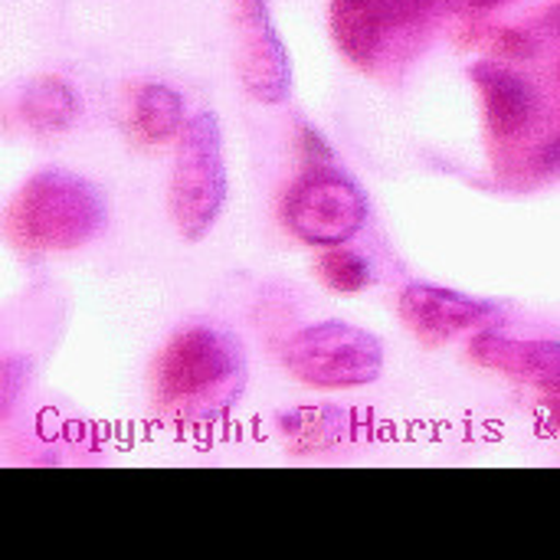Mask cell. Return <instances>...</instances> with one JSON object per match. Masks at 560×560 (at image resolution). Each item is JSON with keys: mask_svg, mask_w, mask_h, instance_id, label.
<instances>
[{"mask_svg": "<svg viewBox=\"0 0 560 560\" xmlns=\"http://www.w3.org/2000/svg\"><path fill=\"white\" fill-rule=\"evenodd\" d=\"M243 341L223 325H184L154 358L151 400L177 427H210L240 407L246 390Z\"/></svg>", "mask_w": 560, "mask_h": 560, "instance_id": "obj_1", "label": "cell"}, {"mask_svg": "<svg viewBox=\"0 0 560 560\" xmlns=\"http://www.w3.org/2000/svg\"><path fill=\"white\" fill-rule=\"evenodd\" d=\"M400 322L423 345H446L459 335H476L499 318V305L436 282H410L397 299Z\"/></svg>", "mask_w": 560, "mask_h": 560, "instance_id": "obj_8", "label": "cell"}, {"mask_svg": "<svg viewBox=\"0 0 560 560\" xmlns=\"http://www.w3.org/2000/svg\"><path fill=\"white\" fill-rule=\"evenodd\" d=\"M535 164H538L541 171H558L560 167V135L558 138H548V141L538 148V154H535Z\"/></svg>", "mask_w": 560, "mask_h": 560, "instance_id": "obj_16", "label": "cell"}, {"mask_svg": "<svg viewBox=\"0 0 560 560\" xmlns=\"http://www.w3.org/2000/svg\"><path fill=\"white\" fill-rule=\"evenodd\" d=\"M108 226L102 190L75 171L39 167L13 194L7 207V236L33 256L69 253L89 246Z\"/></svg>", "mask_w": 560, "mask_h": 560, "instance_id": "obj_2", "label": "cell"}, {"mask_svg": "<svg viewBox=\"0 0 560 560\" xmlns=\"http://www.w3.org/2000/svg\"><path fill=\"white\" fill-rule=\"evenodd\" d=\"M469 7L476 10H492V7H505V3H515V0H466Z\"/></svg>", "mask_w": 560, "mask_h": 560, "instance_id": "obj_18", "label": "cell"}, {"mask_svg": "<svg viewBox=\"0 0 560 560\" xmlns=\"http://www.w3.org/2000/svg\"><path fill=\"white\" fill-rule=\"evenodd\" d=\"M315 272L318 279L338 292V295H361L374 285V266L364 253L351 249V246H331L322 249L315 259Z\"/></svg>", "mask_w": 560, "mask_h": 560, "instance_id": "obj_13", "label": "cell"}, {"mask_svg": "<svg viewBox=\"0 0 560 560\" xmlns=\"http://www.w3.org/2000/svg\"><path fill=\"white\" fill-rule=\"evenodd\" d=\"M187 118L184 95L167 82H144L131 95V131L141 144L177 141Z\"/></svg>", "mask_w": 560, "mask_h": 560, "instance_id": "obj_12", "label": "cell"}, {"mask_svg": "<svg viewBox=\"0 0 560 560\" xmlns=\"http://www.w3.org/2000/svg\"><path fill=\"white\" fill-rule=\"evenodd\" d=\"M469 79L479 89L486 125L495 138H515L532 125L538 112V92L518 69L499 59H479L469 66Z\"/></svg>", "mask_w": 560, "mask_h": 560, "instance_id": "obj_10", "label": "cell"}, {"mask_svg": "<svg viewBox=\"0 0 560 560\" xmlns=\"http://www.w3.org/2000/svg\"><path fill=\"white\" fill-rule=\"evenodd\" d=\"M541 26H545V36L560 39V3L558 7H548V13L541 16Z\"/></svg>", "mask_w": 560, "mask_h": 560, "instance_id": "obj_17", "label": "cell"}, {"mask_svg": "<svg viewBox=\"0 0 560 560\" xmlns=\"http://www.w3.org/2000/svg\"><path fill=\"white\" fill-rule=\"evenodd\" d=\"M443 10V0H331L328 26L335 46L358 69L377 66L394 33H404Z\"/></svg>", "mask_w": 560, "mask_h": 560, "instance_id": "obj_6", "label": "cell"}, {"mask_svg": "<svg viewBox=\"0 0 560 560\" xmlns=\"http://www.w3.org/2000/svg\"><path fill=\"white\" fill-rule=\"evenodd\" d=\"M236 75L243 92L259 105H282L292 95V56L279 26L272 23L269 3L236 0Z\"/></svg>", "mask_w": 560, "mask_h": 560, "instance_id": "obj_7", "label": "cell"}, {"mask_svg": "<svg viewBox=\"0 0 560 560\" xmlns=\"http://www.w3.org/2000/svg\"><path fill=\"white\" fill-rule=\"evenodd\" d=\"M450 3H453V0H443V7H450Z\"/></svg>", "mask_w": 560, "mask_h": 560, "instance_id": "obj_19", "label": "cell"}, {"mask_svg": "<svg viewBox=\"0 0 560 560\" xmlns=\"http://www.w3.org/2000/svg\"><path fill=\"white\" fill-rule=\"evenodd\" d=\"M16 112L36 135H62L82 118V98L72 82L59 75H36L20 89Z\"/></svg>", "mask_w": 560, "mask_h": 560, "instance_id": "obj_11", "label": "cell"}, {"mask_svg": "<svg viewBox=\"0 0 560 560\" xmlns=\"http://www.w3.org/2000/svg\"><path fill=\"white\" fill-rule=\"evenodd\" d=\"M230 200L223 125L217 112H194L174 141L167 177V217L184 243H203Z\"/></svg>", "mask_w": 560, "mask_h": 560, "instance_id": "obj_3", "label": "cell"}, {"mask_svg": "<svg viewBox=\"0 0 560 560\" xmlns=\"http://www.w3.org/2000/svg\"><path fill=\"white\" fill-rule=\"evenodd\" d=\"M279 361L302 387L361 390L384 374V341L345 318H325L292 331L282 341Z\"/></svg>", "mask_w": 560, "mask_h": 560, "instance_id": "obj_4", "label": "cell"}, {"mask_svg": "<svg viewBox=\"0 0 560 560\" xmlns=\"http://www.w3.org/2000/svg\"><path fill=\"white\" fill-rule=\"evenodd\" d=\"M368 220V194L335 164H308L282 194L285 230L312 249L348 246L364 233Z\"/></svg>", "mask_w": 560, "mask_h": 560, "instance_id": "obj_5", "label": "cell"}, {"mask_svg": "<svg viewBox=\"0 0 560 560\" xmlns=\"http://www.w3.org/2000/svg\"><path fill=\"white\" fill-rule=\"evenodd\" d=\"M262 3H269V0H262Z\"/></svg>", "mask_w": 560, "mask_h": 560, "instance_id": "obj_20", "label": "cell"}, {"mask_svg": "<svg viewBox=\"0 0 560 560\" xmlns=\"http://www.w3.org/2000/svg\"><path fill=\"white\" fill-rule=\"evenodd\" d=\"M469 358L486 371H499V374L532 384L551 397L560 394V341L555 338L518 341L489 325L472 335Z\"/></svg>", "mask_w": 560, "mask_h": 560, "instance_id": "obj_9", "label": "cell"}, {"mask_svg": "<svg viewBox=\"0 0 560 560\" xmlns=\"http://www.w3.org/2000/svg\"><path fill=\"white\" fill-rule=\"evenodd\" d=\"M30 381V364L16 354H7L3 364H0V400H3V417L16 407L20 400V390L26 387Z\"/></svg>", "mask_w": 560, "mask_h": 560, "instance_id": "obj_14", "label": "cell"}, {"mask_svg": "<svg viewBox=\"0 0 560 560\" xmlns=\"http://www.w3.org/2000/svg\"><path fill=\"white\" fill-rule=\"evenodd\" d=\"M535 39L538 36H532V33H518V30H502L499 33V39H495V46H499V52L502 56H512V59H525V56H535Z\"/></svg>", "mask_w": 560, "mask_h": 560, "instance_id": "obj_15", "label": "cell"}]
</instances>
